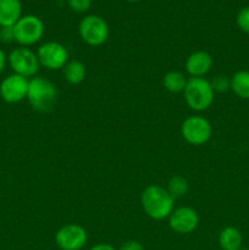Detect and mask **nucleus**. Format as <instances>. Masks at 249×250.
<instances>
[{
    "label": "nucleus",
    "mask_w": 249,
    "mask_h": 250,
    "mask_svg": "<svg viewBox=\"0 0 249 250\" xmlns=\"http://www.w3.org/2000/svg\"><path fill=\"white\" fill-rule=\"evenodd\" d=\"M20 0H0V27H14L21 19Z\"/></svg>",
    "instance_id": "13"
},
{
    "label": "nucleus",
    "mask_w": 249,
    "mask_h": 250,
    "mask_svg": "<svg viewBox=\"0 0 249 250\" xmlns=\"http://www.w3.org/2000/svg\"><path fill=\"white\" fill-rule=\"evenodd\" d=\"M128 1H134V2H136V1H141V0H128Z\"/></svg>",
    "instance_id": "26"
},
{
    "label": "nucleus",
    "mask_w": 249,
    "mask_h": 250,
    "mask_svg": "<svg viewBox=\"0 0 249 250\" xmlns=\"http://www.w3.org/2000/svg\"><path fill=\"white\" fill-rule=\"evenodd\" d=\"M62 73L66 82L72 85H77L85 80L87 70H85V66L82 61L68 60L67 63L63 66Z\"/></svg>",
    "instance_id": "14"
},
{
    "label": "nucleus",
    "mask_w": 249,
    "mask_h": 250,
    "mask_svg": "<svg viewBox=\"0 0 249 250\" xmlns=\"http://www.w3.org/2000/svg\"><path fill=\"white\" fill-rule=\"evenodd\" d=\"M231 89L241 99L249 100V71H237L232 76Z\"/></svg>",
    "instance_id": "16"
},
{
    "label": "nucleus",
    "mask_w": 249,
    "mask_h": 250,
    "mask_svg": "<svg viewBox=\"0 0 249 250\" xmlns=\"http://www.w3.org/2000/svg\"><path fill=\"white\" fill-rule=\"evenodd\" d=\"M29 80L12 73L0 83V97L7 104H16L27 99Z\"/></svg>",
    "instance_id": "11"
},
{
    "label": "nucleus",
    "mask_w": 249,
    "mask_h": 250,
    "mask_svg": "<svg viewBox=\"0 0 249 250\" xmlns=\"http://www.w3.org/2000/svg\"><path fill=\"white\" fill-rule=\"evenodd\" d=\"M15 42L21 46H29L38 43L44 34V23L38 16L26 15L15 23Z\"/></svg>",
    "instance_id": "5"
},
{
    "label": "nucleus",
    "mask_w": 249,
    "mask_h": 250,
    "mask_svg": "<svg viewBox=\"0 0 249 250\" xmlns=\"http://www.w3.org/2000/svg\"><path fill=\"white\" fill-rule=\"evenodd\" d=\"M81 39L90 46H100L109 38V26L103 17L88 15L83 17L78 26Z\"/></svg>",
    "instance_id": "4"
},
{
    "label": "nucleus",
    "mask_w": 249,
    "mask_h": 250,
    "mask_svg": "<svg viewBox=\"0 0 249 250\" xmlns=\"http://www.w3.org/2000/svg\"><path fill=\"white\" fill-rule=\"evenodd\" d=\"M186 71L190 77H204L212 66V56L208 51L197 50L186 60Z\"/></svg>",
    "instance_id": "12"
},
{
    "label": "nucleus",
    "mask_w": 249,
    "mask_h": 250,
    "mask_svg": "<svg viewBox=\"0 0 249 250\" xmlns=\"http://www.w3.org/2000/svg\"><path fill=\"white\" fill-rule=\"evenodd\" d=\"M87 239V231L77 224L65 225L55 234V243L61 250H81Z\"/></svg>",
    "instance_id": "9"
},
{
    "label": "nucleus",
    "mask_w": 249,
    "mask_h": 250,
    "mask_svg": "<svg viewBox=\"0 0 249 250\" xmlns=\"http://www.w3.org/2000/svg\"><path fill=\"white\" fill-rule=\"evenodd\" d=\"M27 100L32 109L38 112H48L58 100V89L51 81L44 77H33L28 82Z\"/></svg>",
    "instance_id": "2"
},
{
    "label": "nucleus",
    "mask_w": 249,
    "mask_h": 250,
    "mask_svg": "<svg viewBox=\"0 0 249 250\" xmlns=\"http://www.w3.org/2000/svg\"><path fill=\"white\" fill-rule=\"evenodd\" d=\"M141 204L144 212L150 219L161 221L164 219H168L173 210L175 199L171 197L166 188L158 185H150L142 192Z\"/></svg>",
    "instance_id": "1"
},
{
    "label": "nucleus",
    "mask_w": 249,
    "mask_h": 250,
    "mask_svg": "<svg viewBox=\"0 0 249 250\" xmlns=\"http://www.w3.org/2000/svg\"><path fill=\"white\" fill-rule=\"evenodd\" d=\"M236 22L241 31L249 34V6H246L239 10L238 14H237Z\"/></svg>",
    "instance_id": "20"
},
{
    "label": "nucleus",
    "mask_w": 249,
    "mask_h": 250,
    "mask_svg": "<svg viewBox=\"0 0 249 250\" xmlns=\"http://www.w3.org/2000/svg\"><path fill=\"white\" fill-rule=\"evenodd\" d=\"M39 65L48 70H62L68 61V51L59 42H46L43 43L37 50Z\"/></svg>",
    "instance_id": "8"
},
{
    "label": "nucleus",
    "mask_w": 249,
    "mask_h": 250,
    "mask_svg": "<svg viewBox=\"0 0 249 250\" xmlns=\"http://www.w3.org/2000/svg\"><path fill=\"white\" fill-rule=\"evenodd\" d=\"M14 41V28L12 27H0V42L1 43H11Z\"/></svg>",
    "instance_id": "22"
},
{
    "label": "nucleus",
    "mask_w": 249,
    "mask_h": 250,
    "mask_svg": "<svg viewBox=\"0 0 249 250\" xmlns=\"http://www.w3.org/2000/svg\"><path fill=\"white\" fill-rule=\"evenodd\" d=\"M188 80L186 76L180 71H170L165 73L163 78V85L167 92L177 94V93H183L186 85H187Z\"/></svg>",
    "instance_id": "17"
},
{
    "label": "nucleus",
    "mask_w": 249,
    "mask_h": 250,
    "mask_svg": "<svg viewBox=\"0 0 249 250\" xmlns=\"http://www.w3.org/2000/svg\"><path fill=\"white\" fill-rule=\"evenodd\" d=\"M181 134L188 144L197 146H203L211 138L212 127L205 117L192 115L181 125Z\"/></svg>",
    "instance_id": "6"
},
{
    "label": "nucleus",
    "mask_w": 249,
    "mask_h": 250,
    "mask_svg": "<svg viewBox=\"0 0 249 250\" xmlns=\"http://www.w3.org/2000/svg\"><path fill=\"white\" fill-rule=\"evenodd\" d=\"M199 215L193 208L180 207L172 210L168 216V226L178 234H189L197 229Z\"/></svg>",
    "instance_id": "10"
},
{
    "label": "nucleus",
    "mask_w": 249,
    "mask_h": 250,
    "mask_svg": "<svg viewBox=\"0 0 249 250\" xmlns=\"http://www.w3.org/2000/svg\"><path fill=\"white\" fill-rule=\"evenodd\" d=\"M6 61H7L6 55H5L4 51H2L1 49H0V75H1L2 71H4L5 65H6Z\"/></svg>",
    "instance_id": "25"
},
{
    "label": "nucleus",
    "mask_w": 249,
    "mask_h": 250,
    "mask_svg": "<svg viewBox=\"0 0 249 250\" xmlns=\"http://www.w3.org/2000/svg\"><path fill=\"white\" fill-rule=\"evenodd\" d=\"M166 189H167V192L170 193L173 199H177V198H182L187 194L188 189H189V185H188V181L183 176L177 175L168 180Z\"/></svg>",
    "instance_id": "18"
},
{
    "label": "nucleus",
    "mask_w": 249,
    "mask_h": 250,
    "mask_svg": "<svg viewBox=\"0 0 249 250\" xmlns=\"http://www.w3.org/2000/svg\"><path fill=\"white\" fill-rule=\"evenodd\" d=\"M210 83H211V87L215 93H225L231 89V80L227 78L226 76H215Z\"/></svg>",
    "instance_id": "19"
},
{
    "label": "nucleus",
    "mask_w": 249,
    "mask_h": 250,
    "mask_svg": "<svg viewBox=\"0 0 249 250\" xmlns=\"http://www.w3.org/2000/svg\"><path fill=\"white\" fill-rule=\"evenodd\" d=\"M89 250H116V249H115L111 244L99 243V244H95V246H93Z\"/></svg>",
    "instance_id": "24"
},
{
    "label": "nucleus",
    "mask_w": 249,
    "mask_h": 250,
    "mask_svg": "<svg viewBox=\"0 0 249 250\" xmlns=\"http://www.w3.org/2000/svg\"><path fill=\"white\" fill-rule=\"evenodd\" d=\"M68 6L75 12H85L89 10L92 0H67Z\"/></svg>",
    "instance_id": "21"
},
{
    "label": "nucleus",
    "mask_w": 249,
    "mask_h": 250,
    "mask_svg": "<svg viewBox=\"0 0 249 250\" xmlns=\"http://www.w3.org/2000/svg\"><path fill=\"white\" fill-rule=\"evenodd\" d=\"M119 250H144V248L141 242L131 239V241H127L124 243H122Z\"/></svg>",
    "instance_id": "23"
},
{
    "label": "nucleus",
    "mask_w": 249,
    "mask_h": 250,
    "mask_svg": "<svg viewBox=\"0 0 249 250\" xmlns=\"http://www.w3.org/2000/svg\"><path fill=\"white\" fill-rule=\"evenodd\" d=\"M239 250H247V249H239Z\"/></svg>",
    "instance_id": "27"
},
{
    "label": "nucleus",
    "mask_w": 249,
    "mask_h": 250,
    "mask_svg": "<svg viewBox=\"0 0 249 250\" xmlns=\"http://www.w3.org/2000/svg\"><path fill=\"white\" fill-rule=\"evenodd\" d=\"M183 95L189 109L194 111H205L214 103L215 92L210 81L204 77H190L183 90Z\"/></svg>",
    "instance_id": "3"
},
{
    "label": "nucleus",
    "mask_w": 249,
    "mask_h": 250,
    "mask_svg": "<svg viewBox=\"0 0 249 250\" xmlns=\"http://www.w3.org/2000/svg\"><path fill=\"white\" fill-rule=\"evenodd\" d=\"M10 67L12 68L14 73L22 76V77L33 78L39 70V61L37 58V54L33 53L27 46H20V48L14 49L10 53L9 58Z\"/></svg>",
    "instance_id": "7"
},
{
    "label": "nucleus",
    "mask_w": 249,
    "mask_h": 250,
    "mask_svg": "<svg viewBox=\"0 0 249 250\" xmlns=\"http://www.w3.org/2000/svg\"><path fill=\"white\" fill-rule=\"evenodd\" d=\"M242 242H243V237H242L241 231L236 227H225L219 234V244L222 250L242 249Z\"/></svg>",
    "instance_id": "15"
}]
</instances>
